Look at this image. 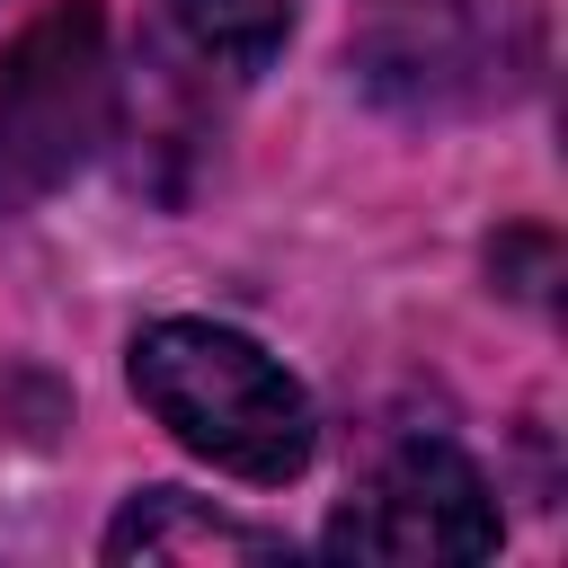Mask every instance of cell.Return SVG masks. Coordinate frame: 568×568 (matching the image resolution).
Masks as SVG:
<instances>
[{
	"label": "cell",
	"mask_w": 568,
	"mask_h": 568,
	"mask_svg": "<svg viewBox=\"0 0 568 568\" xmlns=\"http://www.w3.org/2000/svg\"><path fill=\"white\" fill-rule=\"evenodd\" d=\"M133 399L195 462H213L231 479H257V488H284L320 444L311 390L257 337L213 328V320H151L133 337Z\"/></svg>",
	"instance_id": "cell-1"
},
{
	"label": "cell",
	"mask_w": 568,
	"mask_h": 568,
	"mask_svg": "<svg viewBox=\"0 0 568 568\" xmlns=\"http://www.w3.org/2000/svg\"><path fill=\"white\" fill-rule=\"evenodd\" d=\"M346 53L382 106L470 115V106H506L532 80L541 27L524 0H364Z\"/></svg>",
	"instance_id": "cell-2"
},
{
	"label": "cell",
	"mask_w": 568,
	"mask_h": 568,
	"mask_svg": "<svg viewBox=\"0 0 568 568\" xmlns=\"http://www.w3.org/2000/svg\"><path fill=\"white\" fill-rule=\"evenodd\" d=\"M98 142H106V18L98 0H62L0 53V213L44 204Z\"/></svg>",
	"instance_id": "cell-3"
},
{
	"label": "cell",
	"mask_w": 568,
	"mask_h": 568,
	"mask_svg": "<svg viewBox=\"0 0 568 568\" xmlns=\"http://www.w3.org/2000/svg\"><path fill=\"white\" fill-rule=\"evenodd\" d=\"M497 497L479 462L444 435H408L373 462V479L328 515V559H382V568H435V559H488L497 550Z\"/></svg>",
	"instance_id": "cell-4"
},
{
	"label": "cell",
	"mask_w": 568,
	"mask_h": 568,
	"mask_svg": "<svg viewBox=\"0 0 568 568\" xmlns=\"http://www.w3.org/2000/svg\"><path fill=\"white\" fill-rule=\"evenodd\" d=\"M106 559H293V541L266 524H240L186 488H142L106 524Z\"/></svg>",
	"instance_id": "cell-5"
},
{
	"label": "cell",
	"mask_w": 568,
	"mask_h": 568,
	"mask_svg": "<svg viewBox=\"0 0 568 568\" xmlns=\"http://www.w3.org/2000/svg\"><path fill=\"white\" fill-rule=\"evenodd\" d=\"M160 18L222 80H257L275 62V44L293 36V0H160Z\"/></svg>",
	"instance_id": "cell-6"
}]
</instances>
